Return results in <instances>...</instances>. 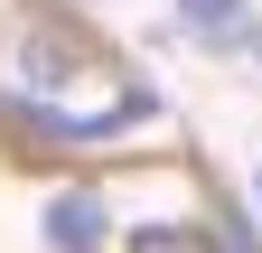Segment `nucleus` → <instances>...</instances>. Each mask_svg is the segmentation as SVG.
Segmentation results:
<instances>
[{"mask_svg": "<svg viewBox=\"0 0 262 253\" xmlns=\"http://www.w3.org/2000/svg\"><path fill=\"white\" fill-rule=\"evenodd\" d=\"M159 94L131 85V75H103L94 56H75L56 38V28H28L19 56L0 66V122H19L28 141H56V150H94L131 132V122H150Z\"/></svg>", "mask_w": 262, "mask_h": 253, "instance_id": "obj_1", "label": "nucleus"}, {"mask_svg": "<svg viewBox=\"0 0 262 253\" xmlns=\"http://www.w3.org/2000/svg\"><path fill=\"white\" fill-rule=\"evenodd\" d=\"M253 197H262V169H253Z\"/></svg>", "mask_w": 262, "mask_h": 253, "instance_id": "obj_6", "label": "nucleus"}, {"mask_svg": "<svg viewBox=\"0 0 262 253\" xmlns=\"http://www.w3.org/2000/svg\"><path fill=\"white\" fill-rule=\"evenodd\" d=\"M215 253H262V244H253V235H244V216H234V235H225V244H215Z\"/></svg>", "mask_w": 262, "mask_h": 253, "instance_id": "obj_5", "label": "nucleus"}, {"mask_svg": "<svg viewBox=\"0 0 262 253\" xmlns=\"http://www.w3.org/2000/svg\"><path fill=\"white\" fill-rule=\"evenodd\" d=\"M178 19H187V38L206 47V56H244L253 47V0H178Z\"/></svg>", "mask_w": 262, "mask_h": 253, "instance_id": "obj_3", "label": "nucleus"}, {"mask_svg": "<svg viewBox=\"0 0 262 253\" xmlns=\"http://www.w3.org/2000/svg\"><path fill=\"white\" fill-rule=\"evenodd\" d=\"M113 244V216L94 187H56L47 197V253H103Z\"/></svg>", "mask_w": 262, "mask_h": 253, "instance_id": "obj_2", "label": "nucleus"}, {"mask_svg": "<svg viewBox=\"0 0 262 253\" xmlns=\"http://www.w3.org/2000/svg\"><path fill=\"white\" fill-rule=\"evenodd\" d=\"M122 253H215V235H196V225H141Z\"/></svg>", "mask_w": 262, "mask_h": 253, "instance_id": "obj_4", "label": "nucleus"}]
</instances>
